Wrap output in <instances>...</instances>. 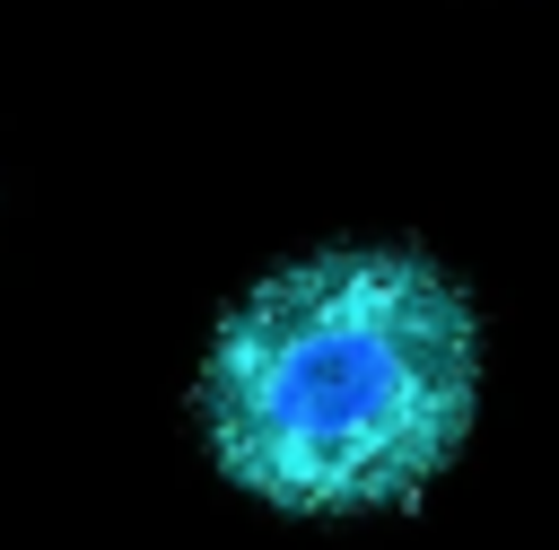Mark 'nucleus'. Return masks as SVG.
<instances>
[{
  "label": "nucleus",
  "instance_id": "obj_1",
  "mask_svg": "<svg viewBox=\"0 0 559 550\" xmlns=\"http://www.w3.org/2000/svg\"><path fill=\"white\" fill-rule=\"evenodd\" d=\"M472 297L428 253H314L210 340L201 437L280 515L411 506L472 428Z\"/></svg>",
  "mask_w": 559,
  "mask_h": 550
}]
</instances>
